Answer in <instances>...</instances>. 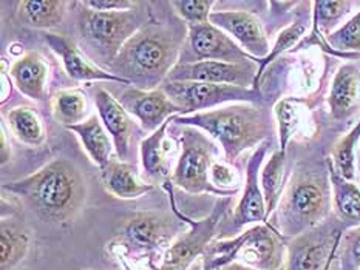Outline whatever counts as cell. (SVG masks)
<instances>
[{"mask_svg":"<svg viewBox=\"0 0 360 270\" xmlns=\"http://www.w3.org/2000/svg\"><path fill=\"white\" fill-rule=\"evenodd\" d=\"M4 190L25 201L44 221L65 222L76 216L85 201V182L72 162L54 159L34 175L4 184Z\"/></svg>","mask_w":360,"mask_h":270,"instance_id":"6da1fadb","label":"cell"},{"mask_svg":"<svg viewBox=\"0 0 360 270\" xmlns=\"http://www.w3.org/2000/svg\"><path fill=\"white\" fill-rule=\"evenodd\" d=\"M181 37L162 23H146L122 46L118 58L108 67L110 73L150 91L176 65Z\"/></svg>","mask_w":360,"mask_h":270,"instance_id":"7a4b0ae2","label":"cell"},{"mask_svg":"<svg viewBox=\"0 0 360 270\" xmlns=\"http://www.w3.org/2000/svg\"><path fill=\"white\" fill-rule=\"evenodd\" d=\"M176 122L206 130L220 141L229 162L236 161L250 147L260 144L272 131L268 116L258 108L248 105H231L212 112L176 116Z\"/></svg>","mask_w":360,"mask_h":270,"instance_id":"3957f363","label":"cell"},{"mask_svg":"<svg viewBox=\"0 0 360 270\" xmlns=\"http://www.w3.org/2000/svg\"><path fill=\"white\" fill-rule=\"evenodd\" d=\"M232 262L257 270H281L285 262L283 239L268 224H260L236 238L210 243L202 255V270H218Z\"/></svg>","mask_w":360,"mask_h":270,"instance_id":"277c9868","label":"cell"},{"mask_svg":"<svg viewBox=\"0 0 360 270\" xmlns=\"http://www.w3.org/2000/svg\"><path fill=\"white\" fill-rule=\"evenodd\" d=\"M82 5V4H81ZM131 10L101 13L84 6L77 18V28L89 48L95 50L96 59L105 60L110 67L118 58L122 46L146 25L143 10Z\"/></svg>","mask_w":360,"mask_h":270,"instance_id":"5b68a950","label":"cell"},{"mask_svg":"<svg viewBox=\"0 0 360 270\" xmlns=\"http://www.w3.org/2000/svg\"><path fill=\"white\" fill-rule=\"evenodd\" d=\"M181 147L183 153L174 175H172V182L186 191L193 193V195L210 193V195L229 198L237 195V189L223 190L215 187L212 181L209 180L215 147L205 135L193 128L183 130Z\"/></svg>","mask_w":360,"mask_h":270,"instance_id":"8992f818","label":"cell"},{"mask_svg":"<svg viewBox=\"0 0 360 270\" xmlns=\"http://www.w3.org/2000/svg\"><path fill=\"white\" fill-rule=\"evenodd\" d=\"M164 187L169 190L167 184H164ZM169 195H170V203H172V208H174V213L181 221L191 224V230L187 231V234H184L181 238H178L176 241L172 244L166 252H164L161 264L156 266L155 270H187L191 267L192 262L200 257V255H205L207 245L215 236L218 224H220L224 213L228 212L233 198L218 201V204L215 205L214 212L210 213V216L202 218L200 221H193L178 210L174 201V195H172L170 190H169Z\"/></svg>","mask_w":360,"mask_h":270,"instance_id":"52a82bcc","label":"cell"},{"mask_svg":"<svg viewBox=\"0 0 360 270\" xmlns=\"http://www.w3.org/2000/svg\"><path fill=\"white\" fill-rule=\"evenodd\" d=\"M328 187L317 176L302 175L289 187L283 205V229L297 235L314 226L328 212Z\"/></svg>","mask_w":360,"mask_h":270,"instance_id":"ba28073f","label":"cell"},{"mask_svg":"<svg viewBox=\"0 0 360 270\" xmlns=\"http://www.w3.org/2000/svg\"><path fill=\"white\" fill-rule=\"evenodd\" d=\"M181 222L166 213H138L124 224L120 243L131 253H156L178 235Z\"/></svg>","mask_w":360,"mask_h":270,"instance_id":"9c48e42d","label":"cell"},{"mask_svg":"<svg viewBox=\"0 0 360 270\" xmlns=\"http://www.w3.org/2000/svg\"><path fill=\"white\" fill-rule=\"evenodd\" d=\"M258 69L254 60L229 62L218 60H198L176 64L169 73V82H206L220 85H236V87L248 88L255 85Z\"/></svg>","mask_w":360,"mask_h":270,"instance_id":"30bf717a","label":"cell"},{"mask_svg":"<svg viewBox=\"0 0 360 270\" xmlns=\"http://www.w3.org/2000/svg\"><path fill=\"white\" fill-rule=\"evenodd\" d=\"M161 90L181 110V113L206 110V108L229 102V100H252L254 97V91L248 88L206 82L166 81L161 85Z\"/></svg>","mask_w":360,"mask_h":270,"instance_id":"8fae6325","label":"cell"},{"mask_svg":"<svg viewBox=\"0 0 360 270\" xmlns=\"http://www.w3.org/2000/svg\"><path fill=\"white\" fill-rule=\"evenodd\" d=\"M187 28H189L191 48L198 60H218L229 64L257 60L210 22L187 23Z\"/></svg>","mask_w":360,"mask_h":270,"instance_id":"7c38bea8","label":"cell"},{"mask_svg":"<svg viewBox=\"0 0 360 270\" xmlns=\"http://www.w3.org/2000/svg\"><path fill=\"white\" fill-rule=\"evenodd\" d=\"M120 102L129 113L136 116L146 131H156L170 118L183 114L161 88L150 91L129 88L122 93Z\"/></svg>","mask_w":360,"mask_h":270,"instance_id":"4fadbf2b","label":"cell"},{"mask_svg":"<svg viewBox=\"0 0 360 270\" xmlns=\"http://www.w3.org/2000/svg\"><path fill=\"white\" fill-rule=\"evenodd\" d=\"M209 22L217 28H223L232 34L246 50L249 56L264 60L269 56V42L266 39L260 22L248 11H217Z\"/></svg>","mask_w":360,"mask_h":270,"instance_id":"5bb4252c","label":"cell"},{"mask_svg":"<svg viewBox=\"0 0 360 270\" xmlns=\"http://www.w3.org/2000/svg\"><path fill=\"white\" fill-rule=\"evenodd\" d=\"M268 147H269L268 141L260 144V147H258L248 162L246 187H245V191H243V196L232 218V222L236 227H245V226H249V224L262 222L268 220V216H266L264 196L260 190V184H258L260 166L266 151H268Z\"/></svg>","mask_w":360,"mask_h":270,"instance_id":"9a60e30c","label":"cell"},{"mask_svg":"<svg viewBox=\"0 0 360 270\" xmlns=\"http://www.w3.org/2000/svg\"><path fill=\"white\" fill-rule=\"evenodd\" d=\"M45 41L49 42L50 48L58 54L62 59V64L65 67V72L68 76L75 81H110L130 85L125 79L115 76L112 73H107L104 69H101L95 65H91L90 62L84 58V54L77 48L76 43L72 39L67 36L46 33Z\"/></svg>","mask_w":360,"mask_h":270,"instance_id":"2e32d148","label":"cell"},{"mask_svg":"<svg viewBox=\"0 0 360 270\" xmlns=\"http://www.w3.org/2000/svg\"><path fill=\"white\" fill-rule=\"evenodd\" d=\"M95 104L105 128L113 137L116 151H118L121 159H125L130 150V139L133 135V130H135L129 112L121 105L120 100H116L110 93L104 88L96 90Z\"/></svg>","mask_w":360,"mask_h":270,"instance_id":"e0dca14e","label":"cell"},{"mask_svg":"<svg viewBox=\"0 0 360 270\" xmlns=\"http://www.w3.org/2000/svg\"><path fill=\"white\" fill-rule=\"evenodd\" d=\"M360 74L354 65H343L335 74L330 93V108L335 119H345L353 113L359 99Z\"/></svg>","mask_w":360,"mask_h":270,"instance_id":"ac0fdd59","label":"cell"},{"mask_svg":"<svg viewBox=\"0 0 360 270\" xmlns=\"http://www.w3.org/2000/svg\"><path fill=\"white\" fill-rule=\"evenodd\" d=\"M22 95L41 100L45 96L46 65L37 53H28L11 67L10 72Z\"/></svg>","mask_w":360,"mask_h":270,"instance_id":"d6986e66","label":"cell"},{"mask_svg":"<svg viewBox=\"0 0 360 270\" xmlns=\"http://www.w3.org/2000/svg\"><path fill=\"white\" fill-rule=\"evenodd\" d=\"M0 266L2 270H13L27 257L30 235L25 226L14 218H4L0 222Z\"/></svg>","mask_w":360,"mask_h":270,"instance_id":"ffe728a7","label":"cell"},{"mask_svg":"<svg viewBox=\"0 0 360 270\" xmlns=\"http://www.w3.org/2000/svg\"><path fill=\"white\" fill-rule=\"evenodd\" d=\"M103 181L107 191L122 199L139 198L153 190L152 184H143L136 180L135 167L116 159H112L103 170Z\"/></svg>","mask_w":360,"mask_h":270,"instance_id":"44dd1931","label":"cell"},{"mask_svg":"<svg viewBox=\"0 0 360 270\" xmlns=\"http://www.w3.org/2000/svg\"><path fill=\"white\" fill-rule=\"evenodd\" d=\"M67 128L79 136L84 149L87 150L93 162H95L101 170H104L110 164L112 142L105 133L103 123H101L96 116H91L89 121L76 123V126H70Z\"/></svg>","mask_w":360,"mask_h":270,"instance_id":"7402d4cb","label":"cell"},{"mask_svg":"<svg viewBox=\"0 0 360 270\" xmlns=\"http://www.w3.org/2000/svg\"><path fill=\"white\" fill-rule=\"evenodd\" d=\"M67 5L62 0H22L19 2V14L27 25L49 29L58 27L64 19Z\"/></svg>","mask_w":360,"mask_h":270,"instance_id":"603a6c76","label":"cell"},{"mask_svg":"<svg viewBox=\"0 0 360 270\" xmlns=\"http://www.w3.org/2000/svg\"><path fill=\"white\" fill-rule=\"evenodd\" d=\"M328 172L334 189V204L339 215L343 220L360 222V190L335 172L331 161H328Z\"/></svg>","mask_w":360,"mask_h":270,"instance_id":"cb8c5ba5","label":"cell"},{"mask_svg":"<svg viewBox=\"0 0 360 270\" xmlns=\"http://www.w3.org/2000/svg\"><path fill=\"white\" fill-rule=\"evenodd\" d=\"M14 136L27 145L37 147L44 142L45 135L41 119L30 107H15L6 114Z\"/></svg>","mask_w":360,"mask_h":270,"instance_id":"d4e9b609","label":"cell"},{"mask_svg":"<svg viewBox=\"0 0 360 270\" xmlns=\"http://www.w3.org/2000/svg\"><path fill=\"white\" fill-rule=\"evenodd\" d=\"M285 151L278 150L271 156L268 164L262 172V187L266 204V216L272 213L276 208L281 190H283V176H285Z\"/></svg>","mask_w":360,"mask_h":270,"instance_id":"484cf974","label":"cell"},{"mask_svg":"<svg viewBox=\"0 0 360 270\" xmlns=\"http://www.w3.org/2000/svg\"><path fill=\"white\" fill-rule=\"evenodd\" d=\"M330 239H311L295 245L286 270H319L330 257Z\"/></svg>","mask_w":360,"mask_h":270,"instance_id":"4316f807","label":"cell"},{"mask_svg":"<svg viewBox=\"0 0 360 270\" xmlns=\"http://www.w3.org/2000/svg\"><path fill=\"white\" fill-rule=\"evenodd\" d=\"M174 119H176V116L170 118L167 122H164L158 130L153 131L150 136L141 142V159H143V166L147 175L164 173V161H166L167 153L164 137H166V130L169 123Z\"/></svg>","mask_w":360,"mask_h":270,"instance_id":"83f0119b","label":"cell"},{"mask_svg":"<svg viewBox=\"0 0 360 270\" xmlns=\"http://www.w3.org/2000/svg\"><path fill=\"white\" fill-rule=\"evenodd\" d=\"M54 118L64 123L65 127L76 126V123L84 122L85 108V96L77 90H65L59 91L54 97Z\"/></svg>","mask_w":360,"mask_h":270,"instance_id":"f1b7e54d","label":"cell"},{"mask_svg":"<svg viewBox=\"0 0 360 270\" xmlns=\"http://www.w3.org/2000/svg\"><path fill=\"white\" fill-rule=\"evenodd\" d=\"M360 139V122L349 131V133L342 137L333 149L331 164L342 177L347 181L354 180V159H356V145Z\"/></svg>","mask_w":360,"mask_h":270,"instance_id":"f546056e","label":"cell"},{"mask_svg":"<svg viewBox=\"0 0 360 270\" xmlns=\"http://www.w3.org/2000/svg\"><path fill=\"white\" fill-rule=\"evenodd\" d=\"M330 45L334 46V51L345 56V54L339 53L342 51H360V11L354 15L353 19L348 20L345 25L340 27L338 31L328 36ZM349 54V53H348ZM347 58V56H345Z\"/></svg>","mask_w":360,"mask_h":270,"instance_id":"4dcf8cb0","label":"cell"},{"mask_svg":"<svg viewBox=\"0 0 360 270\" xmlns=\"http://www.w3.org/2000/svg\"><path fill=\"white\" fill-rule=\"evenodd\" d=\"M276 114L278 121V130H280V150H286V145L289 139L294 135V131L299 127L300 114L299 108L291 99L280 100L276 107Z\"/></svg>","mask_w":360,"mask_h":270,"instance_id":"1f68e13d","label":"cell"},{"mask_svg":"<svg viewBox=\"0 0 360 270\" xmlns=\"http://www.w3.org/2000/svg\"><path fill=\"white\" fill-rule=\"evenodd\" d=\"M304 31H307V25H304L303 22H295V23H292L291 27H288L286 29L281 31L280 36L277 37V42H276V45H274L272 51L269 53V56L266 58L264 60H262L260 67H258V73H257L255 85L258 83V79H260V76L263 74L264 68L268 67L274 59L278 58L281 53H285V51H288L289 48H292V46H294L297 42L300 41L302 36L304 34Z\"/></svg>","mask_w":360,"mask_h":270,"instance_id":"d6a6232c","label":"cell"},{"mask_svg":"<svg viewBox=\"0 0 360 270\" xmlns=\"http://www.w3.org/2000/svg\"><path fill=\"white\" fill-rule=\"evenodd\" d=\"M212 0H179L172 2V6L179 13L187 23H206L212 14Z\"/></svg>","mask_w":360,"mask_h":270,"instance_id":"836d02e7","label":"cell"},{"mask_svg":"<svg viewBox=\"0 0 360 270\" xmlns=\"http://www.w3.org/2000/svg\"><path fill=\"white\" fill-rule=\"evenodd\" d=\"M351 5H353L351 2H316L314 25H322L323 28L333 25L349 10Z\"/></svg>","mask_w":360,"mask_h":270,"instance_id":"e575fe53","label":"cell"},{"mask_svg":"<svg viewBox=\"0 0 360 270\" xmlns=\"http://www.w3.org/2000/svg\"><path fill=\"white\" fill-rule=\"evenodd\" d=\"M138 4L139 2H127V0H85V2H82L84 6L101 13L131 10V8H135Z\"/></svg>","mask_w":360,"mask_h":270,"instance_id":"d590c367","label":"cell"},{"mask_svg":"<svg viewBox=\"0 0 360 270\" xmlns=\"http://www.w3.org/2000/svg\"><path fill=\"white\" fill-rule=\"evenodd\" d=\"M210 180H212V184L215 187L218 185V187L223 190H232L226 187L236 185V173H233L229 167L220 164V162H214L212 168H210Z\"/></svg>","mask_w":360,"mask_h":270,"instance_id":"8d00e7d4","label":"cell"},{"mask_svg":"<svg viewBox=\"0 0 360 270\" xmlns=\"http://www.w3.org/2000/svg\"><path fill=\"white\" fill-rule=\"evenodd\" d=\"M349 253H351V257H353V259L357 262V264H360V235L354 236L353 241H351Z\"/></svg>","mask_w":360,"mask_h":270,"instance_id":"74e56055","label":"cell"},{"mask_svg":"<svg viewBox=\"0 0 360 270\" xmlns=\"http://www.w3.org/2000/svg\"><path fill=\"white\" fill-rule=\"evenodd\" d=\"M0 153H2V164H5V162L8 161V158H10V153H6L8 150V145H6V137H5V130L2 127V136H0Z\"/></svg>","mask_w":360,"mask_h":270,"instance_id":"f35d334b","label":"cell"},{"mask_svg":"<svg viewBox=\"0 0 360 270\" xmlns=\"http://www.w3.org/2000/svg\"><path fill=\"white\" fill-rule=\"evenodd\" d=\"M218 270H257V269H252V267H249V266L241 264V262H232V264L226 266L223 269H218ZM281 270H285V269H281Z\"/></svg>","mask_w":360,"mask_h":270,"instance_id":"ab89813d","label":"cell"}]
</instances>
